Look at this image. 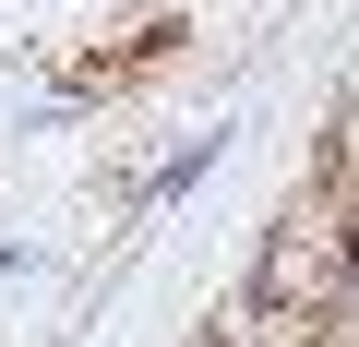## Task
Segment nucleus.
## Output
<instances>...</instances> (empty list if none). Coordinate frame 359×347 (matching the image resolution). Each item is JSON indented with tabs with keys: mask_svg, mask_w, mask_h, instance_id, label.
I'll return each instance as SVG.
<instances>
[{
	"mask_svg": "<svg viewBox=\"0 0 359 347\" xmlns=\"http://www.w3.org/2000/svg\"><path fill=\"white\" fill-rule=\"evenodd\" d=\"M347 275H359V228H347Z\"/></svg>",
	"mask_w": 359,
	"mask_h": 347,
	"instance_id": "1",
	"label": "nucleus"
}]
</instances>
